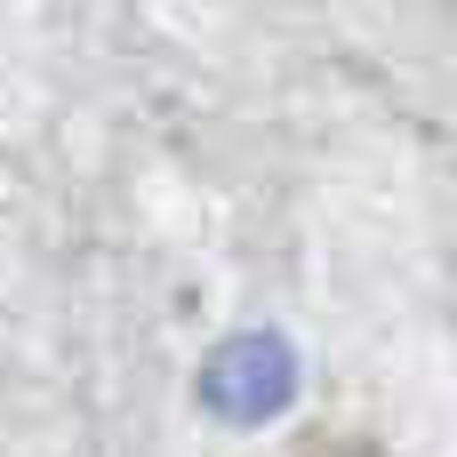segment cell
Instances as JSON below:
<instances>
[{
    "mask_svg": "<svg viewBox=\"0 0 457 457\" xmlns=\"http://www.w3.org/2000/svg\"><path fill=\"white\" fill-rule=\"evenodd\" d=\"M209 394H217V402H233L241 418L273 410V402L289 394V361H281V345H265V337H249V345H225V361H217Z\"/></svg>",
    "mask_w": 457,
    "mask_h": 457,
    "instance_id": "obj_1",
    "label": "cell"
}]
</instances>
